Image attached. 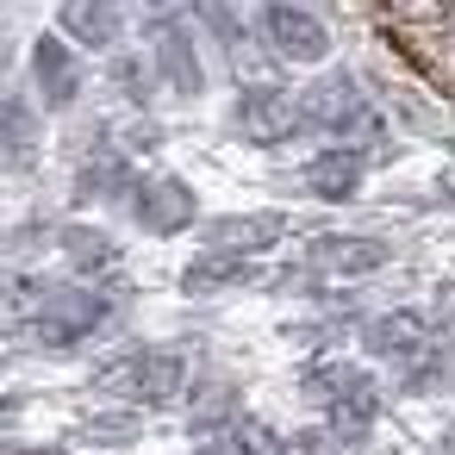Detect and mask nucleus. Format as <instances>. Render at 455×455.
Returning a JSON list of instances; mask_svg holds the SVG:
<instances>
[{"label":"nucleus","mask_w":455,"mask_h":455,"mask_svg":"<svg viewBox=\"0 0 455 455\" xmlns=\"http://www.w3.org/2000/svg\"><path fill=\"white\" fill-rule=\"evenodd\" d=\"M107 387L138 399V405H169L181 387H188V362L175 349H132L125 362L107 368Z\"/></svg>","instance_id":"obj_1"},{"label":"nucleus","mask_w":455,"mask_h":455,"mask_svg":"<svg viewBox=\"0 0 455 455\" xmlns=\"http://www.w3.org/2000/svg\"><path fill=\"white\" fill-rule=\"evenodd\" d=\"M32 324H38L44 349H76L82 337H94L107 324V299L88 293V287H57V293H44V306L32 312Z\"/></svg>","instance_id":"obj_2"},{"label":"nucleus","mask_w":455,"mask_h":455,"mask_svg":"<svg viewBox=\"0 0 455 455\" xmlns=\"http://www.w3.org/2000/svg\"><path fill=\"white\" fill-rule=\"evenodd\" d=\"M262 32H268L275 57H287V63H324V57H331V32H324L306 7H293V0L262 7Z\"/></svg>","instance_id":"obj_3"},{"label":"nucleus","mask_w":455,"mask_h":455,"mask_svg":"<svg viewBox=\"0 0 455 455\" xmlns=\"http://www.w3.org/2000/svg\"><path fill=\"white\" fill-rule=\"evenodd\" d=\"M132 212H138V225H144V231H156V237H175V231H188V225L200 219L194 188H188V181H175V175H150V181L132 194Z\"/></svg>","instance_id":"obj_4"},{"label":"nucleus","mask_w":455,"mask_h":455,"mask_svg":"<svg viewBox=\"0 0 455 455\" xmlns=\"http://www.w3.org/2000/svg\"><path fill=\"white\" fill-rule=\"evenodd\" d=\"M306 393H312V399H324V405H331V418H337L343 430H362V424H374V411H380V399H374L368 374H355V368H318V374L306 380Z\"/></svg>","instance_id":"obj_5"},{"label":"nucleus","mask_w":455,"mask_h":455,"mask_svg":"<svg viewBox=\"0 0 455 455\" xmlns=\"http://www.w3.org/2000/svg\"><path fill=\"white\" fill-rule=\"evenodd\" d=\"M306 256H312V268H324V275H337V281H362V275L387 268V243H380V237H349V231L318 237Z\"/></svg>","instance_id":"obj_6"},{"label":"nucleus","mask_w":455,"mask_h":455,"mask_svg":"<svg viewBox=\"0 0 455 455\" xmlns=\"http://www.w3.org/2000/svg\"><path fill=\"white\" fill-rule=\"evenodd\" d=\"M324 125V132H362L368 125V107H362V94H355V82H343V76H331V82H318L306 100H299V125Z\"/></svg>","instance_id":"obj_7"},{"label":"nucleus","mask_w":455,"mask_h":455,"mask_svg":"<svg viewBox=\"0 0 455 455\" xmlns=\"http://www.w3.org/2000/svg\"><path fill=\"white\" fill-rule=\"evenodd\" d=\"M281 231H287L281 212H231V219L206 225V243L225 250V256H262L268 243H281Z\"/></svg>","instance_id":"obj_8"},{"label":"nucleus","mask_w":455,"mask_h":455,"mask_svg":"<svg viewBox=\"0 0 455 455\" xmlns=\"http://www.w3.org/2000/svg\"><path fill=\"white\" fill-rule=\"evenodd\" d=\"M57 26H63L76 44H88V51H107V44L119 38V7H113V0H63Z\"/></svg>","instance_id":"obj_9"},{"label":"nucleus","mask_w":455,"mask_h":455,"mask_svg":"<svg viewBox=\"0 0 455 455\" xmlns=\"http://www.w3.org/2000/svg\"><path fill=\"white\" fill-rule=\"evenodd\" d=\"M32 76H38V94H44L51 107H69V100L82 94V69H76V57H69L57 38H38V51H32Z\"/></svg>","instance_id":"obj_10"},{"label":"nucleus","mask_w":455,"mask_h":455,"mask_svg":"<svg viewBox=\"0 0 455 455\" xmlns=\"http://www.w3.org/2000/svg\"><path fill=\"white\" fill-rule=\"evenodd\" d=\"M38 156V119L26 100L0 94V169H32Z\"/></svg>","instance_id":"obj_11"},{"label":"nucleus","mask_w":455,"mask_h":455,"mask_svg":"<svg viewBox=\"0 0 455 455\" xmlns=\"http://www.w3.org/2000/svg\"><path fill=\"white\" fill-rule=\"evenodd\" d=\"M237 125H243V138H262V144H275V138H287L293 125H299V107L287 100V94H243V107H237Z\"/></svg>","instance_id":"obj_12"},{"label":"nucleus","mask_w":455,"mask_h":455,"mask_svg":"<svg viewBox=\"0 0 455 455\" xmlns=\"http://www.w3.org/2000/svg\"><path fill=\"white\" fill-rule=\"evenodd\" d=\"M355 188H362V156L355 150H324V156L306 163V194H318V200H355Z\"/></svg>","instance_id":"obj_13"},{"label":"nucleus","mask_w":455,"mask_h":455,"mask_svg":"<svg viewBox=\"0 0 455 455\" xmlns=\"http://www.w3.org/2000/svg\"><path fill=\"white\" fill-rule=\"evenodd\" d=\"M418 343H424V318H411V312H387L380 324H368L374 355H411Z\"/></svg>","instance_id":"obj_14"},{"label":"nucleus","mask_w":455,"mask_h":455,"mask_svg":"<svg viewBox=\"0 0 455 455\" xmlns=\"http://www.w3.org/2000/svg\"><path fill=\"white\" fill-rule=\"evenodd\" d=\"M275 443H281L275 430H262V424L243 418V424H225V436H212L200 455H275Z\"/></svg>","instance_id":"obj_15"},{"label":"nucleus","mask_w":455,"mask_h":455,"mask_svg":"<svg viewBox=\"0 0 455 455\" xmlns=\"http://www.w3.org/2000/svg\"><path fill=\"white\" fill-rule=\"evenodd\" d=\"M44 293L51 287H38V281H0V331L32 324V312L44 306Z\"/></svg>","instance_id":"obj_16"},{"label":"nucleus","mask_w":455,"mask_h":455,"mask_svg":"<svg viewBox=\"0 0 455 455\" xmlns=\"http://www.w3.org/2000/svg\"><path fill=\"white\" fill-rule=\"evenodd\" d=\"M231 281H243V256H225V250H212V256H200V262L188 268V287H194V293L231 287Z\"/></svg>","instance_id":"obj_17"},{"label":"nucleus","mask_w":455,"mask_h":455,"mask_svg":"<svg viewBox=\"0 0 455 455\" xmlns=\"http://www.w3.org/2000/svg\"><path fill=\"white\" fill-rule=\"evenodd\" d=\"M163 69H169V82H175L181 94H194V88H200L194 51H188V38H181V32H163Z\"/></svg>","instance_id":"obj_18"},{"label":"nucleus","mask_w":455,"mask_h":455,"mask_svg":"<svg viewBox=\"0 0 455 455\" xmlns=\"http://www.w3.org/2000/svg\"><path fill=\"white\" fill-rule=\"evenodd\" d=\"M275 455H337V443H331L324 430H306V436H281Z\"/></svg>","instance_id":"obj_19"},{"label":"nucleus","mask_w":455,"mask_h":455,"mask_svg":"<svg viewBox=\"0 0 455 455\" xmlns=\"http://www.w3.org/2000/svg\"><path fill=\"white\" fill-rule=\"evenodd\" d=\"M63 243H69L82 262H113V243H107V237H94V231H69Z\"/></svg>","instance_id":"obj_20"},{"label":"nucleus","mask_w":455,"mask_h":455,"mask_svg":"<svg viewBox=\"0 0 455 455\" xmlns=\"http://www.w3.org/2000/svg\"><path fill=\"white\" fill-rule=\"evenodd\" d=\"M436 7H455V0H436Z\"/></svg>","instance_id":"obj_21"}]
</instances>
